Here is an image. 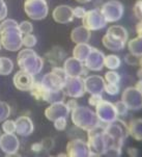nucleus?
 Listing matches in <instances>:
<instances>
[{
  "label": "nucleus",
  "mask_w": 142,
  "mask_h": 157,
  "mask_svg": "<svg viewBox=\"0 0 142 157\" xmlns=\"http://www.w3.org/2000/svg\"><path fill=\"white\" fill-rule=\"evenodd\" d=\"M41 83L49 92H57V90H64L65 79L57 75L55 72L51 71L50 73H47L43 77V79L41 80Z\"/></svg>",
  "instance_id": "f3484780"
},
{
  "label": "nucleus",
  "mask_w": 142,
  "mask_h": 157,
  "mask_svg": "<svg viewBox=\"0 0 142 157\" xmlns=\"http://www.w3.org/2000/svg\"><path fill=\"white\" fill-rule=\"evenodd\" d=\"M35 130L32 120L28 117L21 116L16 120V133L21 136H29Z\"/></svg>",
  "instance_id": "4be33fe9"
},
{
  "label": "nucleus",
  "mask_w": 142,
  "mask_h": 157,
  "mask_svg": "<svg viewBox=\"0 0 142 157\" xmlns=\"http://www.w3.org/2000/svg\"><path fill=\"white\" fill-rule=\"evenodd\" d=\"M108 95L110 96H115L119 93V86L118 84H113V83H105V90Z\"/></svg>",
  "instance_id": "c9c22d12"
},
{
  "label": "nucleus",
  "mask_w": 142,
  "mask_h": 157,
  "mask_svg": "<svg viewBox=\"0 0 142 157\" xmlns=\"http://www.w3.org/2000/svg\"><path fill=\"white\" fill-rule=\"evenodd\" d=\"M53 123L55 129L58 130V131H64L67 126V118H59L55 120Z\"/></svg>",
  "instance_id": "e433bc0d"
},
{
  "label": "nucleus",
  "mask_w": 142,
  "mask_h": 157,
  "mask_svg": "<svg viewBox=\"0 0 142 157\" xmlns=\"http://www.w3.org/2000/svg\"><path fill=\"white\" fill-rule=\"evenodd\" d=\"M96 113L98 116L100 122L104 124L112 123L118 118L114 104L105 99L96 106Z\"/></svg>",
  "instance_id": "9d476101"
},
{
  "label": "nucleus",
  "mask_w": 142,
  "mask_h": 157,
  "mask_svg": "<svg viewBox=\"0 0 142 157\" xmlns=\"http://www.w3.org/2000/svg\"><path fill=\"white\" fill-rule=\"evenodd\" d=\"M2 131L4 133H15L16 132V121L13 120H5L2 124Z\"/></svg>",
  "instance_id": "473e14b6"
},
{
  "label": "nucleus",
  "mask_w": 142,
  "mask_h": 157,
  "mask_svg": "<svg viewBox=\"0 0 142 157\" xmlns=\"http://www.w3.org/2000/svg\"><path fill=\"white\" fill-rule=\"evenodd\" d=\"M139 65H140V67L142 69V56L140 57V60H139Z\"/></svg>",
  "instance_id": "3c124183"
},
{
  "label": "nucleus",
  "mask_w": 142,
  "mask_h": 157,
  "mask_svg": "<svg viewBox=\"0 0 142 157\" xmlns=\"http://www.w3.org/2000/svg\"><path fill=\"white\" fill-rule=\"evenodd\" d=\"M91 47L88 43H82V44H76L75 48L73 49V56L77 58L78 60L84 63L87 58L89 53L91 51Z\"/></svg>",
  "instance_id": "393cba45"
},
{
  "label": "nucleus",
  "mask_w": 142,
  "mask_h": 157,
  "mask_svg": "<svg viewBox=\"0 0 142 157\" xmlns=\"http://www.w3.org/2000/svg\"><path fill=\"white\" fill-rule=\"evenodd\" d=\"M87 143L91 151V156L105 155L108 149L114 147L112 140L105 131V127L101 126V125L89 130Z\"/></svg>",
  "instance_id": "f03ea898"
},
{
  "label": "nucleus",
  "mask_w": 142,
  "mask_h": 157,
  "mask_svg": "<svg viewBox=\"0 0 142 157\" xmlns=\"http://www.w3.org/2000/svg\"><path fill=\"white\" fill-rule=\"evenodd\" d=\"M24 10L32 20H43L48 16L49 7L46 0H25Z\"/></svg>",
  "instance_id": "423d86ee"
},
{
  "label": "nucleus",
  "mask_w": 142,
  "mask_h": 157,
  "mask_svg": "<svg viewBox=\"0 0 142 157\" xmlns=\"http://www.w3.org/2000/svg\"><path fill=\"white\" fill-rule=\"evenodd\" d=\"M136 31H137L138 36H141L142 38V21H139V23L136 26Z\"/></svg>",
  "instance_id": "de8ad7c7"
},
{
  "label": "nucleus",
  "mask_w": 142,
  "mask_h": 157,
  "mask_svg": "<svg viewBox=\"0 0 142 157\" xmlns=\"http://www.w3.org/2000/svg\"><path fill=\"white\" fill-rule=\"evenodd\" d=\"M19 29L23 36H24V34H28V33H32L33 25L29 21H23V22H21L19 24Z\"/></svg>",
  "instance_id": "72a5a7b5"
},
{
  "label": "nucleus",
  "mask_w": 142,
  "mask_h": 157,
  "mask_svg": "<svg viewBox=\"0 0 142 157\" xmlns=\"http://www.w3.org/2000/svg\"><path fill=\"white\" fill-rule=\"evenodd\" d=\"M105 56L106 55L101 50L96 49V48H91V51L85 59V62H84V65L89 71L99 72L105 67Z\"/></svg>",
  "instance_id": "4468645a"
},
{
  "label": "nucleus",
  "mask_w": 142,
  "mask_h": 157,
  "mask_svg": "<svg viewBox=\"0 0 142 157\" xmlns=\"http://www.w3.org/2000/svg\"><path fill=\"white\" fill-rule=\"evenodd\" d=\"M135 87L137 90H139L140 92L142 93V79H139V81L136 83V86H135Z\"/></svg>",
  "instance_id": "09e8293b"
},
{
  "label": "nucleus",
  "mask_w": 142,
  "mask_h": 157,
  "mask_svg": "<svg viewBox=\"0 0 142 157\" xmlns=\"http://www.w3.org/2000/svg\"><path fill=\"white\" fill-rule=\"evenodd\" d=\"M42 144L44 146V151H50L54 148V140L51 137H47L42 140Z\"/></svg>",
  "instance_id": "a19ab883"
},
{
  "label": "nucleus",
  "mask_w": 142,
  "mask_h": 157,
  "mask_svg": "<svg viewBox=\"0 0 142 157\" xmlns=\"http://www.w3.org/2000/svg\"><path fill=\"white\" fill-rule=\"evenodd\" d=\"M125 60L128 65L133 66V65H139V60H140V57L136 56V55L132 54V53H129V54L126 55Z\"/></svg>",
  "instance_id": "58836bf2"
},
{
  "label": "nucleus",
  "mask_w": 142,
  "mask_h": 157,
  "mask_svg": "<svg viewBox=\"0 0 142 157\" xmlns=\"http://www.w3.org/2000/svg\"><path fill=\"white\" fill-rule=\"evenodd\" d=\"M101 13L103 14L107 23H114L122 18L125 13V7L120 1L117 0H109L104 3L101 7Z\"/></svg>",
  "instance_id": "0eeeda50"
},
{
  "label": "nucleus",
  "mask_w": 142,
  "mask_h": 157,
  "mask_svg": "<svg viewBox=\"0 0 142 157\" xmlns=\"http://www.w3.org/2000/svg\"><path fill=\"white\" fill-rule=\"evenodd\" d=\"M17 63L21 70L28 72L33 76L41 73L44 67V59L31 48L20 50L17 57Z\"/></svg>",
  "instance_id": "20e7f679"
},
{
  "label": "nucleus",
  "mask_w": 142,
  "mask_h": 157,
  "mask_svg": "<svg viewBox=\"0 0 142 157\" xmlns=\"http://www.w3.org/2000/svg\"><path fill=\"white\" fill-rule=\"evenodd\" d=\"M134 15L138 18L139 21H142V0H138L134 5Z\"/></svg>",
  "instance_id": "ea45409f"
},
{
  "label": "nucleus",
  "mask_w": 142,
  "mask_h": 157,
  "mask_svg": "<svg viewBox=\"0 0 142 157\" xmlns=\"http://www.w3.org/2000/svg\"><path fill=\"white\" fill-rule=\"evenodd\" d=\"M103 100H104V98H103V96H102V94H93L89 97L88 103H89V105L96 107V106L100 104Z\"/></svg>",
  "instance_id": "4c0bfd02"
},
{
  "label": "nucleus",
  "mask_w": 142,
  "mask_h": 157,
  "mask_svg": "<svg viewBox=\"0 0 142 157\" xmlns=\"http://www.w3.org/2000/svg\"><path fill=\"white\" fill-rule=\"evenodd\" d=\"M31 151H32V152H35V153L44 151V146H43V144H42V142L33 144V145L31 146Z\"/></svg>",
  "instance_id": "c03bdc74"
},
{
  "label": "nucleus",
  "mask_w": 142,
  "mask_h": 157,
  "mask_svg": "<svg viewBox=\"0 0 142 157\" xmlns=\"http://www.w3.org/2000/svg\"><path fill=\"white\" fill-rule=\"evenodd\" d=\"M70 113V110L67 108L65 102H55L51 103L50 106L45 110V117L51 122H54L55 120L59 118H67Z\"/></svg>",
  "instance_id": "a211bd4d"
},
{
  "label": "nucleus",
  "mask_w": 142,
  "mask_h": 157,
  "mask_svg": "<svg viewBox=\"0 0 142 157\" xmlns=\"http://www.w3.org/2000/svg\"><path fill=\"white\" fill-rule=\"evenodd\" d=\"M128 49L130 53L136 55L138 57L142 56V38L137 36L128 42Z\"/></svg>",
  "instance_id": "a878e982"
},
{
  "label": "nucleus",
  "mask_w": 142,
  "mask_h": 157,
  "mask_svg": "<svg viewBox=\"0 0 142 157\" xmlns=\"http://www.w3.org/2000/svg\"><path fill=\"white\" fill-rule=\"evenodd\" d=\"M79 3H87V2H90L91 0H76Z\"/></svg>",
  "instance_id": "8fccbe9b"
},
{
  "label": "nucleus",
  "mask_w": 142,
  "mask_h": 157,
  "mask_svg": "<svg viewBox=\"0 0 142 157\" xmlns=\"http://www.w3.org/2000/svg\"><path fill=\"white\" fill-rule=\"evenodd\" d=\"M19 147L20 140L15 133H3L0 136V148L6 155H16Z\"/></svg>",
  "instance_id": "ddd939ff"
},
{
  "label": "nucleus",
  "mask_w": 142,
  "mask_h": 157,
  "mask_svg": "<svg viewBox=\"0 0 142 157\" xmlns=\"http://www.w3.org/2000/svg\"><path fill=\"white\" fill-rule=\"evenodd\" d=\"M10 114V107L6 102L0 101V122L5 121Z\"/></svg>",
  "instance_id": "2f4dec72"
},
{
  "label": "nucleus",
  "mask_w": 142,
  "mask_h": 157,
  "mask_svg": "<svg viewBox=\"0 0 142 157\" xmlns=\"http://www.w3.org/2000/svg\"><path fill=\"white\" fill-rule=\"evenodd\" d=\"M64 99H65V94L64 90H57V92H49V90H47L44 101H46V102L51 104V103H55V102H64Z\"/></svg>",
  "instance_id": "bb28decb"
},
{
  "label": "nucleus",
  "mask_w": 142,
  "mask_h": 157,
  "mask_svg": "<svg viewBox=\"0 0 142 157\" xmlns=\"http://www.w3.org/2000/svg\"><path fill=\"white\" fill-rule=\"evenodd\" d=\"M102 43H103L104 47L107 48L108 50H111V51H122V50H123V48L126 47V44L128 42L122 40V38H119V36L107 31L106 34L103 36Z\"/></svg>",
  "instance_id": "412c9836"
},
{
  "label": "nucleus",
  "mask_w": 142,
  "mask_h": 157,
  "mask_svg": "<svg viewBox=\"0 0 142 157\" xmlns=\"http://www.w3.org/2000/svg\"><path fill=\"white\" fill-rule=\"evenodd\" d=\"M2 48V43H1V38H0V50H1Z\"/></svg>",
  "instance_id": "603ef678"
},
{
  "label": "nucleus",
  "mask_w": 142,
  "mask_h": 157,
  "mask_svg": "<svg viewBox=\"0 0 142 157\" xmlns=\"http://www.w3.org/2000/svg\"><path fill=\"white\" fill-rule=\"evenodd\" d=\"M86 93L93 94H102L105 90V79L99 75H89L84 79Z\"/></svg>",
  "instance_id": "6ab92c4d"
},
{
  "label": "nucleus",
  "mask_w": 142,
  "mask_h": 157,
  "mask_svg": "<svg viewBox=\"0 0 142 157\" xmlns=\"http://www.w3.org/2000/svg\"><path fill=\"white\" fill-rule=\"evenodd\" d=\"M0 38L2 47L9 51H18L23 46V34L19 29V24L14 19H5L1 22Z\"/></svg>",
  "instance_id": "f257e3e1"
},
{
  "label": "nucleus",
  "mask_w": 142,
  "mask_h": 157,
  "mask_svg": "<svg viewBox=\"0 0 142 157\" xmlns=\"http://www.w3.org/2000/svg\"><path fill=\"white\" fill-rule=\"evenodd\" d=\"M128 155L129 156H138L139 155L138 149H136V148H130L128 150Z\"/></svg>",
  "instance_id": "49530a36"
},
{
  "label": "nucleus",
  "mask_w": 142,
  "mask_h": 157,
  "mask_svg": "<svg viewBox=\"0 0 142 157\" xmlns=\"http://www.w3.org/2000/svg\"><path fill=\"white\" fill-rule=\"evenodd\" d=\"M105 131L112 140L113 146L117 148H122L125 140L129 136L128 124L118 118L112 123L107 124V126L105 127Z\"/></svg>",
  "instance_id": "39448f33"
},
{
  "label": "nucleus",
  "mask_w": 142,
  "mask_h": 157,
  "mask_svg": "<svg viewBox=\"0 0 142 157\" xmlns=\"http://www.w3.org/2000/svg\"><path fill=\"white\" fill-rule=\"evenodd\" d=\"M64 69L67 77H82V75L87 73L84 63L78 60L75 57H67L64 60Z\"/></svg>",
  "instance_id": "dca6fc26"
},
{
  "label": "nucleus",
  "mask_w": 142,
  "mask_h": 157,
  "mask_svg": "<svg viewBox=\"0 0 142 157\" xmlns=\"http://www.w3.org/2000/svg\"><path fill=\"white\" fill-rule=\"evenodd\" d=\"M7 17V6L4 0H0V22L6 19Z\"/></svg>",
  "instance_id": "79ce46f5"
},
{
  "label": "nucleus",
  "mask_w": 142,
  "mask_h": 157,
  "mask_svg": "<svg viewBox=\"0 0 142 157\" xmlns=\"http://www.w3.org/2000/svg\"><path fill=\"white\" fill-rule=\"evenodd\" d=\"M91 36V31L88 30L84 26H79V27L74 28L71 33V40L75 44H82L88 43Z\"/></svg>",
  "instance_id": "5701e85b"
},
{
  "label": "nucleus",
  "mask_w": 142,
  "mask_h": 157,
  "mask_svg": "<svg viewBox=\"0 0 142 157\" xmlns=\"http://www.w3.org/2000/svg\"><path fill=\"white\" fill-rule=\"evenodd\" d=\"M104 79L105 82H107V83L118 84L120 81V75L115 70H110L105 74Z\"/></svg>",
  "instance_id": "c756f323"
},
{
  "label": "nucleus",
  "mask_w": 142,
  "mask_h": 157,
  "mask_svg": "<svg viewBox=\"0 0 142 157\" xmlns=\"http://www.w3.org/2000/svg\"><path fill=\"white\" fill-rule=\"evenodd\" d=\"M65 104H67V108H69L70 113H71V111H72L73 109H75V108H76V107H77V106H78V103H77V101H76L75 99H74V98H72V99H71V100H69V101H67V102L65 103Z\"/></svg>",
  "instance_id": "a18cd8bd"
},
{
  "label": "nucleus",
  "mask_w": 142,
  "mask_h": 157,
  "mask_svg": "<svg viewBox=\"0 0 142 157\" xmlns=\"http://www.w3.org/2000/svg\"><path fill=\"white\" fill-rule=\"evenodd\" d=\"M14 70V63L10 58L0 56V75L7 76Z\"/></svg>",
  "instance_id": "cd10ccee"
},
{
  "label": "nucleus",
  "mask_w": 142,
  "mask_h": 157,
  "mask_svg": "<svg viewBox=\"0 0 142 157\" xmlns=\"http://www.w3.org/2000/svg\"><path fill=\"white\" fill-rule=\"evenodd\" d=\"M82 24L88 30L96 31L103 29L107 25V21L105 20L101 10L96 9L86 12L85 16L82 18Z\"/></svg>",
  "instance_id": "6e6552de"
},
{
  "label": "nucleus",
  "mask_w": 142,
  "mask_h": 157,
  "mask_svg": "<svg viewBox=\"0 0 142 157\" xmlns=\"http://www.w3.org/2000/svg\"><path fill=\"white\" fill-rule=\"evenodd\" d=\"M114 106H115V109H116V113L118 116H125V114L128 113V106L125 104L123 101H117L116 103H114Z\"/></svg>",
  "instance_id": "f704fd0d"
},
{
  "label": "nucleus",
  "mask_w": 142,
  "mask_h": 157,
  "mask_svg": "<svg viewBox=\"0 0 142 157\" xmlns=\"http://www.w3.org/2000/svg\"><path fill=\"white\" fill-rule=\"evenodd\" d=\"M122 101L128 106L129 110H140L142 108V93L135 86L127 87L122 95Z\"/></svg>",
  "instance_id": "9b49d317"
},
{
  "label": "nucleus",
  "mask_w": 142,
  "mask_h": 157,
  "mask_svg": "<svg viewBox=\"0 0 142 157\" xmlns=\"http://www.w3.org/2000/svg\"><path fill=\"white\" fill-rule=\"evenodd\" d=\"M129 135L137 142H142V119H134L128 124Z\"/></svg>",
  "instance_id": "b1692460"
},
{
  "label": "nucleus",
  "mask_w": 142,
  "mask_h": 157,
  "mask_svg": "<svg viewBox=\"0 0 142 157\" xmlns=\"http://www.w3.org/2000/svg\"><path fill=\"white\" fill-rule=\"evenodd\" d=\"M71 117L75 126L87 132L101 124L96 111L86 106H77L71 111Z\"/></svg>",
  "instance_id": "7ed1b4c3"
},
{
  "label": "nucleus",
  "mask_w": 142,
  "mask_h": 157,
  "mask_svg": "<svg viewBox=\"0 0 142 157\" xmlns=\"http://www.w3.org/2000/svg\"><path fill=\"white\" fill-rule=\"evenodd\" d=\"M36 43H38V40H36V36L32 33H28V34H24L22 38V44L25 48H32L35 47Z\"/></svg>",
  "instance_id": "7c9ffc66"
},
{
  "label": "nucleus",
  "mask_w": 142,
  "mask_h": 157,
  "mask_svg": "<svg viewBox=\"0 0 142 157\" xmlns=\"http://www.w3.org/2000/svg\"><path fill=\"white\" fill-rule=\"evenodd\" d=\"M67 154L70 157H91L88 143L81 138H76L67 143Z\"/></svg>",
  "instance_id": "f8f14e48"
},
{
  "label": "nucleus",
  "mask_w": 142,
  "mask_h": 157,
  "mask_svg": "<svg viewBox=\"0 0 142 157\" xmlns=\"http://www.w3.org/2000/svg\"><path fill=\"white\" fill-rule=\"evenodd\" d=\"M52 17L55 22L59 24H67L72 22L74 20V12L73 7H71L70 5H58L53 10L52 13Z\"/></svg>",
  "instance_id": "aec40b11"
},
{
  "label": "nucleus",
  "mask_w": 142,
  "mask_h": 157,
  "mask_svg": "<svg viewBox=\"0 0 142 157\" xmlns=\"http://www.w3.org/2000/svg\"><path fill=\"white\" fill-rule=\"evenodd\" d=\"M13 82L17 90L21 92H29L35 83V77L32 74L20 69V71H18L14 75Z\"/></svg>",
  "instance_id": "2eb2a0df"
},
{
  "label": "nucleus",
  "mask_w": 142,
  "mask_h": 157,
  "mask_svg": "<svg viewBox=\"0 0 142 157\" xmlns=\"http://www.w3.org/2000/svg\"><path fill=\"white\" fill-rule=\"evenodd\" d=\"M73 12H74V17L78 18V19H82V18L86 14L85 9H84V7H82V6H76V7H74Z\"/></svg>",
  "instance_id": "37998d69"
},
{
  "label": "nucleus",
  "mask_w": 142,
  "mask_h": 157,
  "mask_svg": "<svg viewBox=\"0 0 142 157\" xmlns=\"http://www.w3.org/2000/svg\"><path fill=\"white\" fill-rule=\"evenodd\" d=\"M64 92L65 96L74 98V99L83 97L86 93L84 78L82 77H67L64 86Z\"/></svg>",
  "instance_id": "1a4fd4ad"
},
{
  "label": "nucleus",
  "mask_w": 142,
  "mask_h": 157,
  "mask_svg": "<svg viewBox=\"0 0 142 157\" xmlns=\"http://www.w3.org/2000/svg\"><path fill=\"white\" fill-rule=\"evenodd\" d=\"M122 65V60H120L119 56L115 54H109L105 56L104 66L109 70H117Z\"/></svg>",
  "instance_id": "c85d7f7f"
}]
</instances>
